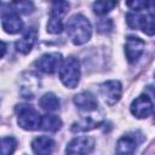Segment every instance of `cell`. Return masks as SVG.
Returning a JSON list of instances; mask_svg holds the SVG:
<instances>
[{
  "label": "cell",
  "mask_w": 155,
  "mask_h": 155,
  "mask_svg": "<svg viewBox=\"0 0 155 155\" xmlns=\"http://www.w3.org/2000/svg\"><path fill=\"white\" fill-rule=\"evenodd\" d=\"M126 5L132 10L126 15L128 27L140 29L147 35L155 34V1H128Z\"/></svg>",
  "instance_id": "cell-1"
},
{
  "label": "cell",
  "mask_w": 155,
  "mask_h": 155,
  "mask_svg": "<svg viewBox=\"0 0 155 155\" xmlns=\"http://www.w3.org/2000/svg\"><path fill=\"white\" fill-rule=\"evenodd\" d=\"M67 31L73 44L82 45L91 39L92 27L90 21L82 15H74L67 22Z\"/></svg>",
  "instance_id": "cell-2"
},
{
  "label": "cell",
  "mask_w": 155,
  "mask_h": 155,
  "mask_svg": "<svg viewBox=\"0 0 155 155\" xmlns=\"http://www.w3.org/2000/svg\"><path fill=\"white\" fill-rule=\"evenodd\" d=\"M16 114H17V122L18 125L28 131H35L40 128L42 116L39 114L34 107L29 104H18L16 105Z\"/></svg>",
  "instance_id": "cell-3"
},
{
  "label": "cell",
  "mask_w": 155,
  "mask_h": 155,
  "mask_svg": "<svg viewBox=\"0 0 155 155\" xmlns=\"http://www.w3.org/2000/svg\"><path fill=\"white\" fill-rule=\"evenodd\" d=\"M59 79L64 86L75 88L80 80V63L75 57H68L59 68Z\"/></svg>",
  "instance_id": "cell-4"
},
{
  "label": "cell",
  "mask_w": 155,
  "mask_h": 155,
  "mask_svg": "<svg viewBox=\"0 0 155 155\" xmlns=\"http://www.w3.org/2000/svg\"><path fill=\"white\" fill-rule=\"evenodd\" d=\"M69 10L67 1H54L52 4L50 19L47 23V31L51 34H59L63 30V18Z\"/></svg>",
  "instance_id": "cell-5"
},
{
  "label": "cell",
  "mask_w": 155,
  "mask_h": 155,
  "mask_svg": "<svg viewBox=\"0 0 155 155\" xmlns=\"http://www.w3.org/2000/svg\"><path fill=\"white\" fill-rule=\"evenodd\" d=\"M94 148V139L88 136L75 137L69 142L65 155H88Z\"/></svg>",
  "instance_id": "cell-6"
},
{
  "label": "cell",
  "mask_w": 155,
  "mask_h": 155,
  "mask_svg": "<svg viewBox=\"0 0 155 155\" xmlns=\"http://www.w3.org/2000/svg\"><path fill=\"white\" fill-rule=\"evenodd\" d=\"M62 63H63L62 54L58 52H51V53L42 54L39 59L35 61L34 65L42 73L53 74L58 68H61Z\"/></svg>",
  "instance_id": "cell-7"
},
{
  "label": "cell",
  "mask_w": 155,
  "mask_h": 155,
  "mask_svg": "<svg viewBox=\"0 0 155 155\" xmlns=\"http://www.w3.org/2000/svg\"><path fill=\"white\" fill-rule=\"evenodd\" d=\"M99 92H101V96L103 97L104 102L109 105H113L120 99L122 87H121L120 81L109 80V81H105L99 85Z\"/></svg>",
  "instance_id": "cell-8"
},
{
  "label": "cell",
  "mask_w": 155,
  "mask_h": 155,
  "mask_svg": "<svg viewBox=\"0 0 155 155\" xmlns=\"http://www.w3.org/2000/svg\"><path fill=\"white\" fill-rule=\"evenodd\" d=\"M1 23L4 30L10 34L19 33L23 28V22L19 18L18 12L15 10H5L4 7L1 11Z\"/></svg>",
  "instance_id": "cell-9"
},
{
  "label": "cell",
  "mask_w": 155,
  "mask_h": 155,
  "mask_svg": "<svg viewBox=\"0 0 155 155\" xmlns=\"http://www.w3.org/2000/svg\"><path fill=\"white\" fill-rule=\"evenodd\" d=\"M153 111H154L153 101L147 94H140L131 104V113L138 119L148 117Z\"/></svg>",
  "instance_id": "cell-10"
},
{
  "label": "cell",
  "mask_w": 155,
  "mask_h": 155,
  "mask_svg": "<svg viewBox=\"0 0 155 155\" xmlns=\"http://www.w3.org/2000/svg\"><path fill=\"white\" fill-rule=\"evenodd\" d=\"M144 41L134 35H130L126 39V45H125V53L126 58L130 63H134L143 53L144 51Z\"/></svg>",
  "instance_id": "cell-11"
},
{
  "label": "cell",
  "mask_w": 155,
  "mask_h": 155,
  "mask_svg": "<svg viewBox=\"0 0 155 155\" xmlns=\"http://www.w3.org/2000/svg\"><path fill=\"white\" fill-rule=\"evenodd\" d=\"M139 142L140 140L137 139V136L132 133L121 137L116 143V155H133Z\"/></svg>",
  "instance_id": "cell-12"
},
{
  "label": "cell",
  "mask_w": 155,
  "mask_h": 155,
  "mask_svg": "<svg viewBox=\"0 0 155 155\" xmlns=\"http://www.w3.org/2000/svg\"><path fill=\"white\" fill-rule=\"evenodd\" d=\"M36 36H38V31L35 28L30 27L28 28L24 34L22 35V38L19 40L16 41V50L23 54H27L30 52V50L33 48L35 41H36Z\"/></svg>",
  "instance_id": "cell-13"
},
{
  "label": "cell",
  "mask_w": 155,
  "mask_h": 155,
  "mask_svg": "<svg viewBox=\"0 0 155 155\" xmlns=\"http://www.w3.org/2000/svg\"><path fill=\"white\" fill-rule=\"evenodd\" d=\"M54 140L47 136L36 137L31 142V149L36 155H51L54 150Z\"/></svg>",
  "instance_id": "cell-14"
},
{
  "label": "cell",
  "mask_w": 155,
  "mask_h": 155,
  "mask_svg": "<svg viewBox=\"0 0 155 155\" xmlns=\"http://www.w3.org/2000/svg\"><path fill=\"white\" fill-rule=\"evenodd\" d=\"M74 103L80 110L88 111V113L96 110L98 107V103H97V99L94 98V96L87 91H84V92L76 94L74 97Z\"/></svg>",
  "instance_id": "cell-15"
},
{
  "label": "cell",
  "mask_w": 155,
  "mask_h": 155,
  "mask_svg": "<svg viewBox=\"0 0 155 155\" xmlns=\"http://www.w3.org/2000/svg\"><path fill=\"white\" fill-rule=\"evenodd\" d=\"M61 126H62V120L57 115L46 114L41 119L40 128L42 131H47V132H56L61 128Z\"/></svg>",
  "instance_id": "cell-16"
},
{
  "label": "cell",
  "mask_w": 155,
  "mask_h": 155,
  "mask_svg": "<svg viewBox=\"0 0 155 155\" xmlns=\"http://www.w3.org/2000/svg\"><path fill=\"white\" fill-rule=\"evenodd\" d=\"M39 104L45 111H54L59 108V99L56 97V94L48 92L40 98Z\"/></svg>",
  "instance_id": "cell-17"
},
{
  "label": "cell",
  "mask_w": 155,
  "mask_h": 155,
  "mask_svg": "<svg viewBox=\"0 0 155 155\" xmlns=\"http://www.w3.org/2000/svg\"><path fill=\"white\" fill-rule=\"evenodd\" d=\"M101 124H102L101 121L92 120L91 117H84L81 121L75 122V124L71 126V131H73V132L88 131V130H92V128H94V127H98Z\"/></svg>",
  "instance_id": "cell-18"
},
{
  "label": "cell",
  "mask_w": 155,
  "mask_h": 155,
  "mask_svg": "<svg viewBox=\"0 0 155 155\" xmlns=\"http://www.w3.org/2000/svg\"><path fill=\"white\" fill-rule=\"evenodd\" d=\"M116 6L115 1H97L93 4V12L96 15L103 16L107 15L109 11H111Z\"/></svg>",
  "instance_id": "cell-19"
},
{
  "label": "cell",
  "mask_w": 155,
  "mask_h": 155,
  "mask_svg": "<svg viewBox=\"0 0 155 155\" xmlns=\"http://www.w3.org/2000/svg\"><path fill=\"white\" fill-rule=\"evenodd\" d=\"M10 6L13 7V10H15L16 12L24 13V15H28V13L33 12V10H34V5H33V2H30V1L12 2V4H10Z\"/></svg>",
  "instance_id": "cell-20"
},
{
  "label": "cell",
  "mask_w": 155,
  "mask_h": 155,
  "mask_svg": "<svg viewBox=\"0 0 155 155\" xmlns=\"http://www.w3.org/2000/svg\"><path fill=\"white\" fill-rule=\"evenodd\" d=\"M1 144H2V155H12L17 147V142L13 137H4Z\"/></svg>",
  "instance_id": "cell-21"
},
{
  "label": "cell",
  "mask_w": 155,
  "mask_h": 155,
  "mask_svg": "<svg viewBox=\"0 0 155 155\" xmlns=\"http://www.w3.org/2000/svg\"><path fill=\"white\" fill-rule=\"evenodd\" d=\"M96 25L99 33H109L113 29V21L110 18H101L96 22Z\"/></svg>",
  "instance_id": "cell-22"
},
{
  "label": "cell",
  "mask_w": 155,
  "mask_h": 155,
  "mask_svg": "<svg viewBox=\"0 0 155 155\" xmlns=\"http://www.w3.org/2000/svg\"><path fill=\"white\" fill-rule=\"evenodd\" d=\"M149 90H150V91L154 93V96H155V88H154L153 86H149ZM153 113H154V121H155V108H154V111H153Z\"/></svg>",
  "instance_id": "cell-23"
}]
</instances>
